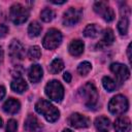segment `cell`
Instances as JSON below:
<instances>
[{"label":"cell","instance_id":"1","mask_svg":"<svg viewBox=\"0 0 132 132\" xmlns=\"http://www.w3.org/2000/svg\"><path fill=\"white\" fill-rule=\"evenodd\" d=\"M78 95L86 106L91 108L96 105L97 100H98V92H97V89L94 86V84H92V82L85 84L78 90Z\"/></svg>","mask_w":132,"mask_h":132},{"label":"cell","instance_id":"2","mask_svg":"<svg viewBox=\"0 0 132 132\" xmlns=\"http://www.w3.org/2000/svg\"><path fill=\"white\" fill-rule=\"evenodd\" d=\"M35 109L38 113L42 114L48 122H56L60 117L59 110L52 103L43 99L39 100L35 104Z\"/></svg>","mask_w":132,"mask_h":132},{"label":"cell","instance_id":"3","mask_svg":"<svg viewBox=\"0 0 132 132\" xmlns=\"http://www.w3.org/2000/svg\"><path fill=\"white\" fill-rule=\"evenodd\" d=\"M9 15H10V20L12 21V23L16 25H21L28 20L29 10L24 5L20 3H15L10 7Z\"/></svg>","mask_w":132,"mask_h":132},{"label":"cell","instance_id":"4","mask_svg":"<svg viewBox=\"0 0 132 132\" xmlns=\"http://www.w3.org/2000/svg\"><path fill=\"white\" fill-rule=\"evenodd\" d=\"M45 94L51 100L55 102H60L64 96V88L60 81L51 80L45 86Z\"/></svg>","mask_w":132,"mask_h":132},{"label":"cell","instance_id":"5","mask_svg":"<svg viewBox=\"0 0 132 132\" xmlns=\"http://www.w3.org/2000/svg\"><path fill=\"white\" fill-rule=\"evenodd\" d=\"M128 100L123 95H117L111 98L108 103V109L112 114L119 116L124 113L128 109Z\"/></svg>","mask_w":132,"mask_h":132},{"label":"cell","instance_id":"6","mask_svg":"<svg viewBox=\"0 0 132 132\" xmlns=\"http://www.w3.org/2000/svg\"><path fill=\"white\" fill-rule=\"evenodd\" d=\"M62 42V34L57 29H50L43 37L42 44L46 50H55Z\"/></svg>","mask_w":132,"mask_h":132},{"label":"cell","instance_id":"7","mask_svg":"<svg viewBox=\"0 0 132 132\" xmlns=\"http://www.w3.org/2000/svg\"><path fill=\"white\" fill-rule=\"evenodd\" d=\"M94 10L102 16L106 22H111L114 19V12L112 8L104 1H98L94 4Z\"/></svg>","mask_w":132,"mask_h":132},{"label":"cell","instance_id":"8","mask_svg":"<svg viewBox=\"0 0 132 132\" xmlns=\"http://www.w3.org/2000/svg\"><path fill=\"white\" fill-rule=\"evenodd\" d=\"M82 11L79 8H75V7H70L68 8L63 15V23L66 26H72L75 25L76 23L79 22L80 18H81Z\"/></svg>","mask_w":132,"mask_h":132},{"label":"cell","instance_id":"9","mask_svg":"<svg viewBox=\"0 0 132 132\" xmlns=\"http://www.w3.org/2000/svg\"><path fill=\"white\" fill-rule=\"evenodd\" d=\"M110 70L114 74L119 82H124L130 75V71L128 67L121 63H112L110 65Z\"/></svg>","mask_w":132,"mask_h":132},{"label":"cell","instance_id":"10","mask_svg":"<svg viewBox=\"0 0 132 132\" xmlns=\"http://www.w3.org/2000/svg\"><path fill=\"white\" fill-rule=\"evenodd\" d=\"M68 124L74 128H87L90 126V119L80 113H72L68 119Z\"/></svg>","mask_w":132,"mask_h":132},{"label":"cell","instance_id":"11","mask_svg":"<svg viewBox=\"0 0 132 132\" xmlns=\"http://www.w3.org/2000/svg\"><path fill=\"white\" fill-rule=\"evenodd\" d=\"M9 56L12 60H23L25 57V50L23 44L18 40H12L8 48Z\"/></svg>","mask_w":132,"mask_h":132},{"label":"cell","instance_id":"12","mask_svg":"<svg viewBox=\"0 0 132 132\" xmlns=\"http://www.w3.org/2000/svg\"><path fill=\"white\" fill-rule=\"evenodd\" d=\"M24 128L27 132H40L42 130V124L35 116L29 114L25 121Z\"/></svg>","mask_w":132,"mask_h":132},{"label":"cell","instance_id":"13","mask_svg":"<svg viewBox=\"0 0 132 132\" xmlns=\"http://www.w3.org/2000/svg\"><path fill=\"white\" fill-rule=\"evenodd\" d=\"M123 11H124V13H122V18L118 23V29H119V32L121 35H126L128 33V27H129L128 15H129L130 11H129V8H127V7L121 8V12H123Z\"/></svg>","mask_w":132,"mask_h":132},{"label":"cell","instance_id":"14","mask_svg":"<svg viewBox=\"0 0 132 132\" xmlns=\"http://www.w3.org/2000/svg\"><path fill=\"white\" fill-rule=\"evenodd\" d=\"M114 40V35L111 29H105L102 33V38L100 39V41L97 43L96 47L97 48H105L108 45H110Z\"/></svg>","mask_w":132,"mask_h":132},{"label":"cell","instance_id":"15","mask_svg":"<svg viewBox=\"0 0 132 132\" xmlns=\"http://www.w3.org/2000/svg\"><path fill=\"white\" fill-rule=\"evenodd\" d=\"M114 130L116 132H130L131 130V122L127 117H119L114 122Z\"/></svg>","mask_w":132,"mask_h":132},{"label":"cell","instance_id":"16","mask_svg":"<svg viewBox=\"0 0 132 132\" xmlns=\"http://www.w3.org/2000/svg\"><path fill=\"white\" fill-rule=\"evenodd\" d=\"M42 74H43V71H42V68L40 65H32L28 71V77H29V80L31 82H38L41 77H42Z\"/></svg>","mask_w":132,"mask_h":132},{"label":"cell","instance_id":"17","mask_svg":"<svg viewBox=\"0 0 132 132\" xmlns=\"http://www.w3.org/2000/svg\"><path fill=\"white\" fill-rule=\"evenodd\" d=\"M20 107H21L20 102L16 99L10 98V99H8V100L5 101V103L3 104V107L2 108H3V110L6 113L14 114V113H16L20 110Z\"/></svg>","mask_w":132,"mask_h":132},{"label":"cell","instance_id":"18","mask_svg":"<svg viewBox=\"0 0 132 132\" xmlns=\"http://www.w3.org/2000/svg\"><path fill=\"white\" fill-rule=\"evenodd\" d=\"M84 47H85V45H84V42H82L81 40H73V41H71V43L69 44L68 50H69V53H70L72 56L78 57V56H80V55L82 54Z\"/></svg>","mask_w":132,"mask_h":132},{"label":"cell","instance_id":"19","mask_svg":"<svg viewBox=\"0 0 132 132\" xmlns=\"http://www.w3.org/2000/svg\"><path fill=\"white\" fill-rule=\"evenodd\" d=\"M10 87H11V90H12L13 92L19 93V94L23 93L24 91H26V90L28 89V85H27L26 80L23 79L22 77H20V78H14V79L11 81Z\"/></svg>","mask_w":132,"mask_h":132},{"label":"cell","instance_id":"20","mask_svg":"<svg viewBox=\"0 0 132 132\" xmlns=\"http://www.w3.org/2000/svg\"><path fill=\"white\" fill-rule=\"evenodd\" d=\"M95 127L99 132H108L110 128V121L106 117H99L95 120Z\"/></svg>","mask_w":132,"mask_h":132},{"label":"cell","instance_id":"21","mask_svg":"<svg viewBox=\"0 0 132 132\" xmlns=\"http://www.w3.org/2000/svg\"><path fill=\"white\" fill-rule=\"evenodd\" d=\"M99 28L97 25L95 24H91V25H88L85 30H84V35L86 37H90V38H95L98 36L99 34Z\"/></svg>","mask_w":132,"mask_h":132},{"label":"cell","instance_id":"22","mask_svg":"<svg viewBox=\"0 0 132 132\" xmlns=\"http://www.w3.org/2000/svg\"><path fill=\"white\" fill-rule=\"evenodd\" d=\"M40 32H41V25L38 22L34 21V22H32L29 25V27H28V34H29L30 37H32V38L36 37V36H38L40 34Z\"/></svg>","mask_w":132,"mask_h":132},{"label":"cell","instance_id":"23","mask_svg":"<svg viewBox=\"0 0 132 132\" xmlns=\"http://www.w3.org/2000/svg\"><path fill=\"white\" fill-rule=\"evenodd\" d=\"M64 68V63L61 59L57 58L55 60L52 61L51 65H50V71L53 73V74H56L58 72H60L62 69Z\"/></svg>","mask_w":132,"mask_h":132},{"label":"cell","instance_id":"24","mask_svg":"<svg viewBox=\"0 0 132 132\" xmlns=\"http://www.w3.org/2000/svg\"><path fill=\"white\" fill-rule=\"evenodd\" d=\"M102 85H103L104 89L107 90L108 92H112V91H114L116 88H117L116 81H114L111 77H109V76H104V77L102 78Z\"/></svg>","mask_w":132,"mask_h":132},{"label":"cell","instance_id":"25","mask_svg":"<svg viewBox=\"0 0 132 132\" xmlns=\"http://www.w3.org/2000/svg\"><path fill=\"white\" fill-rule=\"evenodd\" d=\"M41 56V51L39 48V46L37 45H33V46H30L29 51H28V57L31 59V60H38Z\"/></svg>","mask_w":132,"mask_h":132},{"label":"cell","instance_id":"26","mask_svg":"<svg viewBox=\"0 0 132 132\" xmlns=\"http://www.w3.org/2000/svg\"><path fill=\"white\" fill-rule=\"evenodd\" d=\"M40 18L43 22H51L55 18V12L51 8H44L40 12Z\"/></svg>","mask_w":132,"mask_h":132},{"label":"cell","instance_id":"27","mask_svg":"<svg viewBox=\"0 0 132 132\" xmlns=\"http://www.w3.org/2000/svg\"><path fill=\"white\" fill-rule=\"evenodd\" d=\"M91 68H92L91 63L88 62V61H85V62H81V63L78 65L77 71H78V73H79L80 75H87V74L90 72Z\"/></svg>","mask_w":132,"mask_h":132},{"label":"cell","instance_id":"28","mask_svg":"<svg viewBox=\"0 0 132 132\" xmlns=\"http://www.w3.org/2000/svg\"><path fill=\"white\" fill-rule=\"evenodd\" d=\"M23 74H24V68H23V66H21V65L14 66V67L12 68V70H11V75H12L14 78H20V77H22Z\"/></svg>","mask_w":132,"mask_h":132},{"label":"cell","instance_id":"29","mask_svg":"<svg viewBox=\"0 0 132 132\" xmlns=\"http://www.w3.org/2000/svg\"><path fill=\"white\" fill-rule=\"evenodd\" d=\"M18 129V123L15 120H9L6 126V132H15Z\"/></svg>","mask_w":132,"mask_h":132},{"label":"cell","instance_id":"30","mask_svg":"<svg viewBox=\"0 0 132 132\" xmlns=\"http://www.w3.org/2000/svg\"><path fill=\"white\" fill-rule=\"evenodd\" d=\"M8 33V27L6 25H3V24H0V37H5Z\"/></svg>","mask_w":132,"mask_h":132},{"label":"cell","instance_id":"31","mask_svg":"<svg viewBox=\"0 0 132 132\" xmlns=\"http://www.w3.org/2000/svg\"><path fill=\"white\" fill-rule=\"evenodd\" d=\"M63 77H64V79L66 80V82H70V81H71V74H70L69 72H65Z\"/></svg>","mask_w":132,"mask_h":132},{"label":"cell","instance_id":"32","mask_svg":"<svg viewBox=\"0 0 132 132\" xmlns=\"http://www.w3.org/2000/svg\"><path fill=\"white\" fill-rule=\"evenodd\" d=\"M4 95H5V89H4V87L0 86V100L4 97Z\"/></svg>","mask_w":132,"mask_h":132},{"label":"cell","instance_id":"33","mask_svg":"<svg viewBox=\"0 0 132 132\" xmlns=\"http://www.w3.org/2000/svg\"><path fill=\"white\" fill-rule=\"evenodd\" d=\"M127 52H128V59H129V61L131 62V44H129V45H128Z\"/></svg>","mask_w":132,"mask_h":132},{"label":"cell","instance_id":"34","mask_svg":"<svg viewBox=\"0 0 132 132\" xmlns=\"http://www.w3.org/2000/svg\"><path fill=\"white\" fill-rule=\"evenodd\" d=\"M2 61H3V50H2V47L0 46V64H1Z\"/></svg>","mask_w":132,"mask_h":132},{"label":"cell","instance_id":"35","mask_svg":"<svg viewBox=\"0 0 132 132\" xmlns=\"http://www.w3.org/2000/svg\"><path fill=\"white\" fill-rule=\"evenodd\" d=\"M52 3H54V4H64L65 3V1H51Z\"/></svg>","mask_w":132,"mask_h":132},{"label":"cell","instance_id":"36","mask_svg":"<svg viewBox=\"0 0 132 132\" xmlns=\"http://www.w3.org/2000/svg\"><path fill=\"white\" fill-rule=\"evenodd\" d=\"M63 132H73V131L70 129H65V130H63Z\"/></svg>","mask_w":132,"mask_h":132},{"label":"cell","instance_id":"37","mask_svg":"<svg viewBox=\"0 0 132 132\" xmlns=\"http://www.w3.org/2000/svg\"><path fill=\"white\" fill-rule=\"evenodd\" d=\"M2 125H3V121H2V119L0 118V128L2 127Z\"/></svg>","mask_w":132,"mask_h":132}]
</instances>
